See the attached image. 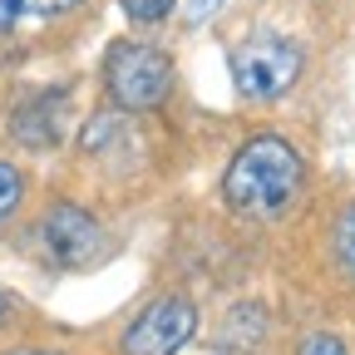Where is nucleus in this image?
Wrapping results in <instances>:
<instances>
[{
    "label": "nucleus",
    "instance_id": "obj_1",
    "mask_svg": "<svg viewBox=\"0 0 355 355\" xmlns=\"http://www.w3.org/2000/svg\"><path fill=\"white\" fill-rule=\"evenodd\" d=\"M301 193H306V153L286 133H272V128L242 139V148L232 153L227 173H222L227 212H237L242 222H261V227L291 217Z\"/></svg>",
    "mask_w": 355,
    "mask_h": 355
},
{
    "label": "nucleus",
    "instance_id": "obj_2",
    "mask_svg": "<svg viewBox=\"0 0 355 355\" xmlns=\"http://www.w3.org/2000/svg\"><path fill=\"white\" fill-rule=\"evenodd\" d=\"M227 69H232V89L247 104H277L282 94H291L301 69H306V50L286 35L257 30L247 40H237L227 50Z\"/></svg>",
    "mask_w": 355,
    "mask_h": 355
},
{
    "label": "nucleus",
    "instance_id": "obj_3",
    "mask_svg": "<svg viewBox=\"0 0 355 355\" xmlns=\"http://www.w3.org/2000/svg\"><path fill=\"white\" fill-rule=\"evenodd\" d=\"M104 94L119 114H153L173 94V55L148 40H114L104 55Z\"/></svg>",
    "mask_w": 355,
    "mask_h": 355
},
{
    "label": "nucleus",
    "instance_id": "obj_4",
    "mask_svg": "<svg viewBox=\"0 0 355 355\" xmlns=\"http://www.w3.org/2000/svg\"><path fill=\"white\" fill-rule=\"evenodd\" d=\"M40 252L55 272H94L114 257V232L104 227V217H94L79 202H50L40 212Z\"/></svg>",
    "mask_w": 355,
    "mask_h": 355
},
{
    "label": "nucleus",
    "instance_id": "obj_5",
    "mask_svg": "<svg viewBox=\"0 0 355 355\" xmlns=\"http://www.w3.org/2000/svg\"><path fill=\"white\" fill-rule=\"evenodd\" d=\"M198 336V301L188 291H158L148 296L119 331V350L123 355H178Z\"/></svg>",
    "mask_w": 355,
    "mask_h": 355
},
{
    "label": "nucleus",
    "instance_id": "obj_6",
    "mask_svg": "<svg viewBox=\"0 0 355 355\" xmlns=\"http://www.w3.org/2000/svg\"><path fill=\"white\" fill-rule=\"evenodd\" d=\"M10 133L20 148H55L64 139V94H35L10 114Z\"/></svg>",
    "mask_w": 355,
    "mask_h": 355
},
{
    "label": "nucleus",
    "instance_id": "obj_7",
    "mask_svg": "<svg viewBox=\"0 0 355 355\" xmlns=\"http://www.w3.org/2000/svg\"><path fill=\"white\" fill-rule=\"evenodd\" d=\"M266 340H272V316H266L261 301H237L217 326V350H227V355H252Z\"/></svg>",
    "mask_w": 355,
    "mask_h": 355
},
{
    "label": "nucleus",
    "instance_id": "obj_8",
    "mask_svg": "<svg viewBox=\"0 0 355 355\" xmlns=\"http://www.w3.org/2000/svg\"><path fill=\"white\" fill-rule=\"evenodd\" d=\"M79 10V0H0V35H15L25 20H60Z\"/></svg>",
    "mask_w": 355,
    "mask_h": 355
},
{
    "label": "nucleus",
    "instance_id": "obj_9",
    "mask_svg": "<svg viewBox=\"0 0 355 355\" xmlns=\"http://www.w3.org/2000/svg\"><path fill=\"white\" fill-rule=\"evenodd\" d=\"M331 257H336V266L355 282V202L350 207H340L336 212V222H331Z\"/></svg>",
    "mask_w": 355,
    "mask_h": 355
},
{
    "label": "nucleus",
    "instance_id": "obj_10",
    "mask_svg": "<svg viewBox=\"0 0 355 355\" xmlns=\"http://www.w3.org/2000/svg\"><path fill=\"white\" fill-rule=\"evenodd\" d=\"M25 193H30V178H25V168L20 163H10V158H0V227L25 207Z\"/></svg>",
    "mask_w": 355,
    "mask_h": 355
},
{
    "label": "nucleus",
    "instance_id": "obj_11",
    "mask_svg": "<svg viewBox=\"0 0 355 355\" xmlns=\"http://www.w3.org/2000/svg\"><path fill=\"white\" fill-rule=\"evenodd\" d=\"M119 6H123V15H128L133 25L153 30V25H168V15H173L178 0H119Z\"/></svg>",
    "mask_w": 355,
    "mask_h": 355
},
{
    "label": "nucleus",
    "instance_id": "obj_12",
    "mask_svg": "<svg viewBox=\"0 0 355 355\" xmlns=\"http://www.w3.org/2000/svg\"><path fill=\"white\" fill-rule=\"evenodd\" d=\"M296 355H350V345L336 331H311V336H301Z\"/></svg>",
    "mask_w": 355,
    "mask_h": 355
},
{
    "label": "nucleus",
    "instance_id": "obj_13",
    "mask_svg": "<svg viewBox=\"0 0 355 355\" xmlns=\"http://www.w3.org/2000/svg\"><path fill=\"white\" fill-rule=\"evenodd\" d=\"M207 10H222V0H188V20H193V25H202Z\"/></svg>",
    "mask_w": 355,
    "mask_h": 355
},
{
    "label": "nucleus",
    "instance_id": "obj_14",
    "mask_svg": "<svg viewBox=\"0 0 355 355\" xmlns=\"http://www.w3.org/2000/svg\"><path fill=\"white\" fill-rule=\"evenodd\" d=\"M6 355H55V350H40V345H20V350H6Z\"/></svg>",
    "mask_w": 355,
    "mask_h": 355
},
{
    "label": "nucleus",
    "instance_id": "obj_15",
    "mask_svg": "<svg viewBox=\"0 0 355 355\" xmlns=\"http://www.w3.org/2000/svg\"><path fill=\"white\" fill-rule=\"evenodd\" d=\"M6 321H10V296L0 291V326H6Z\"/></svg>",
    "mask_w": 355,
    "mask_h": 355
}]
</instances>
